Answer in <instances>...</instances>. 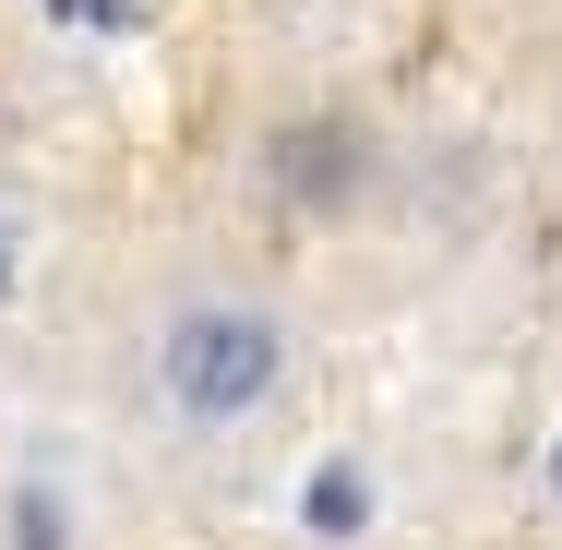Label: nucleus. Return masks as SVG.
I'll list each match as a JSON object with an SVG mask.
<instances>
[{"mask_svg":"<svg viewBox=\"0 0 562 550\" xmlns=\"http://www.w3.org/2000/svg\"><path fill=\"white\" fill-rule=\"evenodd\" d=\"M288 395H300V324H288V300H263L239 276H180L132 324V407L180 454H227V442L276 431Z\"/></svg>","mask_w":562,"mask_h":550,"instance_id":"f257e3e1","label":"nucleus"},{"mask_svg":"<svg viewBox=\"0 0 562 550\" xmlns=\"http://www.w3.org/2000/svg\"><path fill=\"white\" fill-rule=\"evenodd\" d=\"M527 491H539V515H551V527H562V431L539 442V467H527Z\"/></svg>","mask_w":562,"mask_h":550,"instance_id":"39448f33","label":"nucleus"},{"mask_svg":"<svg viewBox=\"0 0 562 550\" xmlns=\"http://www.w3.org/2000/svg\"><path fill=\"white\" fill-rule=\"evenodd\" d=\"M300 527H324V539H359V527H371V467H359V454H336V467L300 491Z\"/></svg>","mask_w":562,"mask_h":550,"instance_id":"7ed1b4c3","label":"nucleus"},{"mask_svg":"<svg viewBox=\"0 0 562 550\" xmlns=\"http://www.w3.org/2000/svg\"><path fill=\"white\" fill-rule=\"evenodd\" d=\"M24 288V239H12V216H0V300Z\"/></svg>","mask_w":562,"mask_h":550,"instance_id":"423d86ee","label":"nucleus"},{"mask_svg":"<svg viewBox=\"0 0 562 550\" xmlns=\"http://www.w3.org/2000/svg\"><path fill=\"white\" fill-rule=\"evenodd\" d=\"M359 180H371V132H359V120L312 109V120H276V132H263V192H276V204L336 216V204H359Z\"/></svg>","mask_w":562,"mask_h":550,"instance_id":"f03ea898","label":"nucleus"},{"mask_svg":"<svg viewBox=\"0 0 562 550\" xmlns=\"http://www.w3.org/2000/svg\"><path fill=\"white\" fill-rule=\"evenodd\" d=\"M36 12H48L60 36H132V24H144V0H36Z\"/></svg>","mask_w":562,"mask_h":550,"instance_id":"20e7f679","label":"nucleus"}]
</instances>
